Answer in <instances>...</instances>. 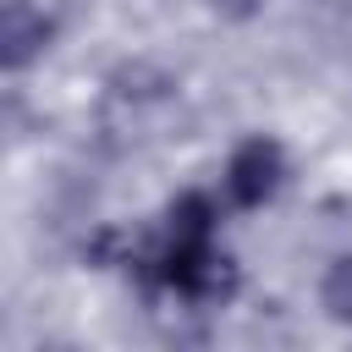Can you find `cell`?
<instances>
[{
  "label": "cell",
  "mask_w": 352,
  "mask_h": 352,
  "mask_svg": "<svg viewBox=\"0 0 352 352\" xmlns=\"http://www.w3.org/2000/svg\"><path fill=\"white\" fill-rule=\"evenodd\" d=\"M292 182V154L275 132H248L231 143L226 165H220V198L231 204V214H258L280 198V187Z\"/></svg>",
  "instance_id": "obj_1"
},
{
  "label": "cell",
  "mask_w": 352,
  "mask_h": 352,
  "mask_svg": "<svg viewBox=\"0 0 352 352\" xmlns=\"http://www.w3.org/2000/svg\"><path fill=\"white\" fill-rule=\"evenodd\" d=\"M60 38V16L44 0H6L0 6V72L22 77L33 72Z\"/></svg>",
  "instance_id": "obj_2"
},
{
  "label": "cell",
  "mask_w": 352,
  "mask_h": 352,
  "mask_svg": "<svg viewBox=\"0 0 352 352\" xmlns=\"http://www.w3.org/2000/svg\"><path fill=\"white\" fill-rule=\"evenodd\" d=\"M226 214H231V204L220 198V187H182V192L165 198V209H160L154 226L165 236H176V242H214L220 226H226Z\"/></svg>",
  "instance_id": "obj_3"
},
{
  "label": "cell",
  "mask_w": 352,
  "mask_h": 352,
  "mask_svg": "<svg viewBox=\"0 0 352 352\" xmlns=\"http://www.w3.org/2000/svg\"><path fill=\"white\" fill-rule=\"evenodd\" d=\"M314 302H319V314H324L330 324L352 330V253L324 258V270H319V280H314Z\"/></svg>",
  "instance_id": "obj_4"
},
{
  "label": "cell",
  "mask_w": 352,
  "mask_h": 352,
  "mask_svg": "<svg viewBox=\"0 0 352 352\" xmlns=\"http://www.w3.org/2000/svg\"><path fill=\"white\" fill-rule=\"evenodd\" d=\"M110 94H116V99H132V104H154V99H170L176 82H170V72L138 60V66H121V72L110 77Z\"/></svg>",
  "instance_id": "obj_5"
},
{
  "label": "cell",
  "mask_w": 352,
  "mask_h": 352,
  "mask_svg": "<svg viewBox=\"0 0 352 352\" xmlns=\"http://www.w3.org/2000/svg\"><path fill=\"white\" fill-rule=\"evenodd\" d=\"M220 22H253V16H264V6L270 0H204Z\"/></svg>",
  "instance_id": "obj_6"
}]
</instances>
